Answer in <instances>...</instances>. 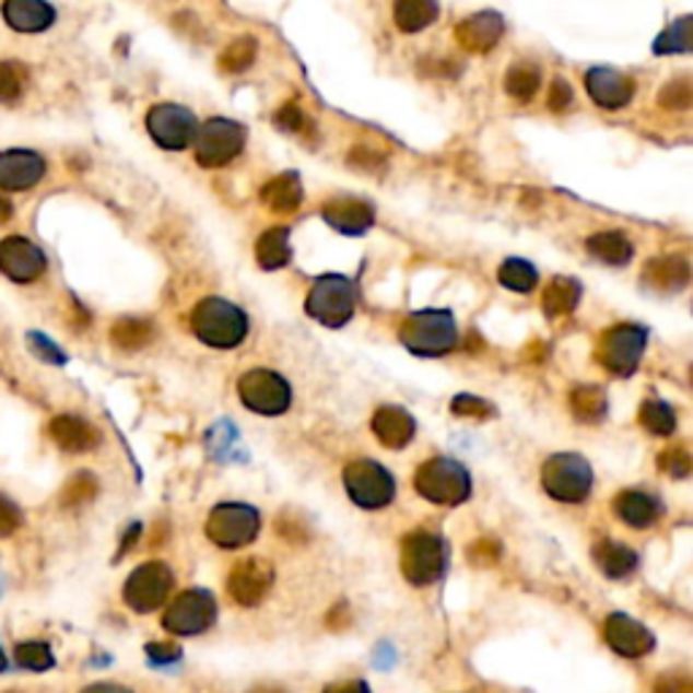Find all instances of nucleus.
I'll return each instance as SVG.
<instances>
[{
	"mask_svg": "<svg viewBox=\"0 0 693 693\" xmlns=\"http://www.w3.org/2000/svg\"><path fill=\"white\" fill-rule=\"evenodd\" d=\"M190 328L198 342L214 346V350H233L247 339L249 320L236 304L209 295L192 309Z\"/></svg>",
	"mask_w": 693,
	"mask_h": 693,
	"instance_id": "1",
	"label": "nucleus"
},
{
	"mask_svg": "<svg viewBox=\"0 0 693 693\" xmlns=\"http://www.w3.org/2000/svg\"><path fill=\"white\" fill-rule=\"evenodd\" d=\"M401 342L418 357H442L456 350L458 326L453 312L423 309L412 312L401 322Z\"/></svg>",
	"mask_w": 693,
	"mask_h": 693,
	"instance_id": "2",
	"label": "nucleus"
},
{
	"mask_svg": "<svg viewBox=\"0 0 693 693\" xmlns=\"http://www.w3.org/2000/svg\"><path fill=\"white\" fill-rule=\"evenodd\" d=\"M414 488L420 496L439 507H458L471 496V474L461 461L431 458L418 469Z\"/></svg>",
	"mask_w": 693,
	"mask_h": 693,
	"instance_id": "3",
	"label": "nucleus"
},
{
	"mask_svg": "<svg viewBox=\"0 0 693 693\" xmlns=\"http://www.w3.org/2000/svg\"><path fill=\"white\" fill-rule=\"evenodd\" d=\"M357 306V287L350 277L326 274L306 295V315L326 328H342L352 320Z\"/></svg>",
	"mask_w": 693,
	"mask_h": 693,
	"instance_id": "4",
	"label": "nucleus"
},
{
	"mask_svg": "<svg viewBox=\"0 0 693 693\" xmlns=\"http://www.w3.org/2000/svg\"><path fill=\"white\" fill-rule=\"evenodd\" d=\"M542 488L550 498L564 504H579L590 496L594 471L577 453H559L542 466Z\"/></svg>",
	"mask_w": 693,
	"mask_h": 693,
	"instance_id": "5",
	"label": "nucleus"
},
{
	"mask_svg": "<svg viewBox=\"0 0 693 693\" xmlns=\"http://www.w3.org/2000/svg\"><path fill=\"white\" fill-rule=\"evenodd\" d=\"M196 161L203 168H223L242 155L247 144V128L228 117H212L198 125Z\"/></svg>",
	"mask_w": 693,
	"mask_h": 693,
	"instance_id": "6",
	"label": "nucleus"
},
{
	"mask_svg": "<svg viewBox=\"0 0 693 693\" xmlns=\"http://www.w3.org/2000/svg\"><path fill=\"white\" fill-rule=\"evenodd\" d=\"M450 550L439 533L414 531L401 544V572L412 585H431L447 572Z\"/></svg>",
	"mask_w": 693,
	"mask_h": 693,
	"instance_id": "7",
	"label": "nucleus"
},
{
	"mask_svg": "<svg viewBox=\"0 0 693 693\" xmlns=\"http://www.w3.org/2000/svg\"><path fill=\"white\" fill-rule=\"evenodd\" d=\"M344 491L361 509H383L396 498V480L383 463L355 461L342 474Z\"/></svg>",
	"mask_w": 693,
	"mask_h": 693,
	"instance_id": "8",
	"label": "nucleus"
},
{
	"mask_svg": "<svg viewBox=\"0 0 693 693\" xmlns=\"http://www.w3.org/2000/svg\"><path fill=\"white\" fill-rule=\"evenodd\" d=\"M238 399L242 404L255 414H266V418H277V414L287 412L290 401H293V390H290L287 379L280 377L269 368H252L244 374L236 385Z\"/></svg>",
	"mask_w": 693,
	"mask_h": 693,
	"instance_id": "9",
	"label": "nucleus"
},
{
	"mask_svg": "<svg viewBox=\"0 0 693 693\" xmlns=\"http://www.w3.org/2000/svg\"><path fill=\"white\" fill-rule=\"evenodd\" d=\"M645 328L634 326V322H623V326L610 328V331L601 337L596 357H599L601 366L610 374H615V377H632L636 366H639L642 355H645Z\"/></svg>",
	"mask_w": 693,
	"mask_h": 693,
	"instance_id": "10",
	"label": "nucleus"
},
{
	"mask_svg": "<svg viewBox=\"0 0 693 693\" xmlns=\"http://www.w3.org/2000/svg\"><path fill=\"white\" fill-rule=\"evenodd\" d=\"M260 531V513L249 504H218L207 520V533L218 548H247Z\"/></svg>",
	"mask_w": 693,
	"mask_h": 693,
	"instance_id": "11",
	"label": "nucleus"
},
{
	"mask_svg": "<svg viewBox=\"0 0 693 693\" xmlns=\"http://www.w3.org/2000/svg\"><path fill=\"white\" fill-rule=\"evenodd\" d=\"M174 588V572L163 561H146L125 579L122 599L133 612H155L166 604Z\"/></svg>",
	"mask_w": 693,
	"mask_h": 693,
	"instance_id": "12",
	"label": "nucleus"
},
{
	"mask_svg": "<svg viewBox=\"0 0 693 693\" xmlns=\"http://www.w3.org/2000/svg\"><path fill=\"white\" fill-rule=\"evenodd\" d=\"M218 621V601L209 590H185L172 601L163 615V629L174 636H196Z\"/></svg>",
	"mask_w": 693,
	"mask_h": 693,
	"instance_id": "13",
	"label": "nucleus"
},
{
	"mask_svg": "<svg viewBox=\"0 0 693 693\" xmlns=\"http://www.w3.org/2000/svg\"><path fill=\"white\" fill-rule=\"evenodd\" d=\"M146 133L161 150L181 152L192 144L198 133V119L179 104H157L146 111Z\"/></svg>",
	"mask_w": 693,
	"mask_h": 693,
	"instance_id": "14",
	"label": "nucleus"
},
{
	"mask_svg": "<svg viewBox=\"0 0 693 693\" xmlns=\"http://www.w3.org/2000/svg\"><path fill=\"white\" fill-rule=\"evenodd\" d=\"M47 271V255L25 236H5L0 242V274L16 285L38 282Z\"/></svg>",
	"mask_w": 693,
	"mask_h": 693,
	"instance_id": "15",
	"label": "nucleus"
},
{
	"mask_svg": "<svg viewBox=\"0 0 693 693\" xmlns=\"http://www.w3.org/2000/svg\"><path fill=\"white\" fill-rule=\"evenodd\" d=\"M274 585V566L263 559H244L233 566L228 577V594L233 601L244 607H255L266 599V594Z\"/></svg>",
	"mask_w": 693,
	"mask_h": 693,
	"instance_id": "16",
	"label": "nucleus"
},
{
	"mask_svg": "<svg viewBox=\"0 0 693 693\" xmlns=\"http://www.w3.org/2000/svg\"><path fill=\"white\" fill-rule=\"evenodd\" d=\"M585 90L590 101L604 111H618L632 104L634 82L626 73L615 71L610 66H596L585 73Z\"/></svg>",
	"mask_w": 693,
	"mask_h": 693,
	"instance_id": "17",
	"label": "nucleus"
},
{
	"mask_svg": "<svg viewBox=\"0 0 693 693\" xmlns=\"http://www.w3.org/2000/svg\"><path fill=\"white\" fill-rule=\"evenodd\" d=\"M47 174V161L33 150L0 152V190H31Z\"/></svg>",
	"mask_w": 693,
	"mask_h": 693,
	"instance_id": "18",
	"label": "nucleus"
},
{
	"mask_svg": "<svg viewBox=\"0 0 693 693\" xmlns=\"http://www.w3.org/2000/svg\"><path fill=\"white\" fill-rule=\"evenodd\" d=\"M604 639L623 658H645L656 647L650 629L642 626L634 618L621 615V612L604 621Z\"/></svg>",
	"mask_w": 693,
	"mask_h": 693,
	"instance_id": "19",
	"label": "nucleus"
},
{
	"mask_svg": "<svg viewBox=\"0 0 693 693\" xmlns=\"http://www.w3.org/2000/svg\"><path fill=\"white\" fill-rule=\"evenodd\" d=\"M504 36V20L496 11H477V14L466 16L456 25V42L461 44L466 52L485 55L502 42Z\"/></svg>",
	"mask_w": 693,
	"mask_h": 693,
	"instance_id": "20",
	"label": "nucleus"
},
{
	"mask_svg": "<svg viewBox=\"0 0 693 693\" xmlns=\"http://www.w3.org/2000/svg\"><path fill=\"white\" fill-rule=\"evenodd\" d=\"M322 220L344 236H363L374 225V209L357 198H333L322 207Z\"/></svg>",
	"mask_w": 693,
	"mask_h": 693,
	"instance_id": "21",
	"label": "nucleus"
},
{
	"mask_svg": "<svg viewBox=\"0 0 693 693\" xmlns=\"http://www.w3.org/2000/svg\"><path fill=\"white\" fill-rule=\"evenodd\" d=\"M3 20L16 33H44L55 25L58 11L47 0H3Z\"/></svg>",
	"mask_w": 693,
	"mask_h": 693,
	"instance_id": "22",
	"label": "nucleus"
},
{
	"mask_svg": "<svg viewBox=\"0 0 693 693\" xmlns=\"http://www.w3.org/2000/svg\"><path fill=\"white\" fill-rule=\"evenodd\" d=\"M49 436L66 453H90L101 445V434L82 418L60 414L49 423Z\"/></svg>",
	"mask_w": 693,
	"mask_h": 693,
	"instance_id": "23",
	"label": "nucleus"
},
{
	"mask_svg": "<svg viewBox=\"0 0 693 693\" xmlns=\"http://www.w3.org/2000/svg\"><path fill=\"white\" fill-rule=\"evenodd\" d=\"M642 280L653 290H661V293H680L683 287H689L691 266L683 255H663V258H653L645 266Z\"/></svg>",
	"mask_w": 693,
	"mask_h": 693,
	"instance_id": "24",
	"label": "nucleus"
},
{
	"mask_svg": "<svg viewBox=\"0 0 693 693\" xmlns=\"http://www.w3.org/2000/svg\"><path fill=\"white\" fill-rule=\"evenodd\" d=\"M374 436L390 450H401L414 439V418L401 407H379L372 420Z\"/></svg>",
	"mask_w": 693,
	"mask_h": 693,
	"instance_id": "25",
	"label": "nucleus"
},
{
	"mask_svg": "<svg viewBox=\"0 0 693 693\" xmlns=\"http://www.w3.org/2000/svg\"><path fill=\"white\" fill-rule=\"evenodd\" d=\"M612 509L626 526L632 528H650L656 526L658 518H661V504L653 496L642 491H623L618 493V498L612 502Z\"/></svg>",
	"mask_w": 693,
	"mask_h": 693,
	"instance_id": "26",
	"label": "nucleus"
},
{
	"mask_svg": "<svg viewBox=\"0 0 693 693\" xmlns=\"http://www.w3.org/2000/svg\"><path fill=\"white\" fill-rule=\"evenodd\" d=\"M260 201L274 214L295 212L301 207V201H304V185H301L298 174L287 172L266 181L263 190H260Z\"/></svg>",
	"mask_w": 693,
	"mask_h": 693,
	"instance_id": "27",
	"label": "nucleus"
},
{
	"mask_svg": "<svg viewBox=\"0 0 693 693\" xmlns=\"http://www.w3.org/2000/svg\"><path fill=\"white\" fill-rule=\"evenodd\" d=\"M293 258V247H290V228L285 225H274V228L260 233L255 242V260L263 271L285 269Z\"/></svg>",
	"mask_w": 693,
	"mask_h": 693,
	"instance_id": "28",
	"label": "nucleus"
},
{
	"mask_svg": "<svg viewBox=\"0 0 693 693\" xmlns=\"http://www.w3.org/2000/svg\"><path fill=\"white\" fill-rule=\"evenodd\" d=\"M594 561L601 569V575H607L610 579H623L632 577L639 566V555L634 553L632 548L621 542H599L594 548Z\"/></svg>",
	"mask_w": 693,
	"mask_h": 693,
	"instance_id": "29",
	"label": "nucleus"
},
{
	"mask_svg": "<svg viewBox=\"0 0 693 693\" xmlns=\"http://www.w3.org/2000/svg\"><path fill=\"white\" fill-rule=\"evenodd\" d=\"M588 252L607 266H626L634 258V244L621 231H601L585 242Z\"/></svg>",
	"mask_w": 693,
	"mask_h": 693,
	"instance_id": "30",
	"label": "nucleus"
},
{
	"mask_svg": "<svg viewBox=\"0 0 693 693\" xmlns=\"http://www.w3.org/2000/svg\"><path fill=\"white\" fill-rule=\"evenodd\" d=\"M579 295H583V287H579L577 280L572 277H555L542 293V309L548 317H566L577 309Z\"/></svg>",
	"mask_w": 693,
	"mask_h": 693,
	"instance_id": "31",
	"label": "nucleus"
},
{
	"mask_svg": "<svg viewBox=\"0 0 693 693\" xmlns=\"http://www.w3.org/2000/svg\"><path fill=\"white\" fill-rule=\"evenodd\" d=\"M439 16V3L436 0H396L394 20L401 33H420L434 25Z\"/></svg>",
	"mask_w": 693,
	"mask_h": 693,
	"instance_id": "32",
	"label": "nucleus"
},
{
	"mask_svg": "<svg viewBox=\"0 0 693 693\" xmlns=\"http://www.w3.org/2000/svg\"><path fill=\"white\" fill-rule=\"evenodd\" d=\"M111 344L119 346L125 352L144 350L146 344L155 339V328L150 320H141V317H122L111 326Z\"/></svg>",
	"mask_w": 693,
	"mask_h": 693,
	"instance_id": "33",
	"label": "nucleus"
},
{
	"mask_svg": "<svg viewBox=\"0 0 693 693\" xmlns=\"http://www.w3.org/2000/svg\"><path fill=\"white\" fill-rule=\"evenodd\" d=\"M569 401H572V412H575V418L579 420V423H588V425L601 423V420L607 418V409H610V399H607L604 390L596 388V385H583V388H577Z\"/></svg>",
	"mask_w": 693,
	"mask_h": 693,
	"instance_id": "34",
	"label": "nucleus"
},
{
	"mask_svg": "<svg viewBox=\"0 0 693 693\" xmlns=\"http://www.w3.org/2000/svg\"><path fill=\"white\" fill-rule=\"evenodd\" d=\"M504 87H507V93L513 95L515 101L528 104V101L539 93V87H542V73H539V68L531 66V62H515L507 71Z\"/></svg>",
	"mask_w": 693,
	"mask_h": 693,
	"instance_id": "35",
	"label": "nucleus"
},
{
	"mask_svg": "<svg viewBox=\"0 0 693 693\" xmlns=\"http://www.w3.org/2000/svg\"><path fill=\"white\" fill-rule=\"evenodd\" d=\"M639 423L642 428L650 431V434L669 436L674 434V428H678V414H674V409L669 407L667 401L647 399L639 409Z\"/></svg>",
	"mask_w": 693,
	"mask_h": 693,
	"instance_id": "36",
	"label": "nucleus"
},
{
	"mask_svg": "<svg viewBox=\"0 0 693 693\" xmlns=\"http://www.w3.org/2000/svg\"><path fill=\"white\" fill-rule=\"evenodd\" d=\"M498 282L507 290H513V293H531L539 285V274L528 260L509 258L498 269Z\"/></svg>",
	"mask_w": 693,
	"mask_h": 693,
	"instance_id": "37",
	"label": "nucleus"
},
{
	"mask_svg": "<svg viewBox=\"0 0 693 693\" xmlns=\"http://www.w3.org/2000/svg\"><path fill=\"white\" fill-rule=\"evenodd\" d=\"M691 25H693L691 16H680V20H674L672 25H669L667 31H663L661 36L656 38V44H653L656 55H683V52H691V42H693Z\"/></svg>",
	"mask_w": 693,
	"mask_h": 693,
	"instance_id": "38",
	"label": "nucleus"
},
{
	"mask_svg": "<svg viewBox=\"0 0 693 693\" xmlns=\"http://www.w3.org/2000/svg\"><path fill=\"white\" fill-rule=\"evenodd\" d=\"M95 496H98V480H95L90 471H79V474H73L71 480L66 482V488H62L60 504L66 509H79L84 507V504L93 502Z\"/></svg>",
	"mask_w": 693,
	"mask_h": 693,
	"instance_id": "39",
	"label": "nucleus"
},
{
	"mask_svg": "<svg viewBox=\"0 0 693 693\" xmlns=\"http://www.w3.org/2000/svg\"><path fill=\"white\" fill-rule=\"evenodd\" d=\"M14 661L27 672H47V669L55 667V653L47 642H20L14 650Z\"/></svg>",
	"mask_w": 693,
	"mask_h": 693,
	"instance_id": "40",
	"label": "nucleus"
},
{
	"mask_svg": "<svg viewBox=\"0 0 693 693\" xmlns=\"http://www.w3.org/2000/svg\"><path fill=\"white\" fill-rule=\"evenodd\" d=\"M255 58H258V42L252 36H242L231 42L225 52L220 55V68L225 73H242L252 66Z\"/></svg>",
	"mask_w": 693,
	"mask_h": 693,
	"instance_id": "41",
	"label": "nucleus"
},
{
	"mask_svg": "<svg viewBox=\"0 0 693 693\" xmlns=\"http://www.w3.org/2000/svg\"><path fill=\"white\" fill-rule=\"evenodd\" d=\"M658 104L663 109H672V111H689L693 104V84L689 77H678L672 82H667L661 87V95H658Z\"/></svg>",
	"mask_w": 693,
	"mask_h": 693,
	"instance_id": "42",
	"label": "nucleus"
},
{
	"mask_svg": "<svg viewBox=\"0 0 693 693\" xmlns=\"http://www.w3.org/2000/svg\"><path fill=\"white\" fill-rule=\"evenodd\" d=\"M25 93V68L20 62H0V104H14Z\"/></svg>",
	"mask_w": 693,
	"mask_h": 693,
	"instance_id": "43",
	"label": "nucleus"
},
{
	"mask_svg": "<svg viewBox=\"0 0 693 693\" xmlns=\"http://www.w3.org/2000/svg\"><path fill=\"white\" fill-rule=\"evenodd\" d=\"M274 125L277 130H285V133H293V136H304V133H312V119L301 111V106L295 104H285L277 109L274 115Z\"/></svg>",
	"mask_w": 693,
	"mask_h": 693,
	"instance_id": "44",
	"label": "nucleus"
},
{
	"mask_svg": "<svg viewBox=\"0 0 693 693\" xmlns=\"http://www.w3.org/2000/svg\"><path fill=\"white\" fill-rule=\"evenodd\" d=\"M453 414H458V418H471V420H491L493 414H496V409H493L491 401L485 399H477V396H456L453 399Z\"/></svg>",
	"mask_w": 693,
	"mask_h": 693,
	"instance_id": "45",
	"label": "nucleus"
},
{
	"mask_svg": "<svg viewBox=\"0 0 693 693\" xmlns=\"http://www.w3.org/2000/svg\"><path fill=\"white\" fill-rule=\"evenodd\" d=\"M658 466H661L663 474L669 477H689L691 474V453L685 450V447H669L667 453H661V458H658Z\"/></svg>",
	"mask_w": 693,
	"mask_h": 693,
	"instance_id": "46",
	"label": "nucleus"
},
{
	"mask_svg": "<svg viewBox=\"0 0 693 693\" xmlns=\"http://www.w3.org/2000/svg\"><path fill=\"white\" fill-rule=\"evenodd\" d=\"M236 442H238V434L228 420H220V423L209 431V447H212L220 458H223L225 453L236 445Z\"/></svg>",
	"mask_w": 693,
	"mask_h": 693,
	"instance_id": "47",
	"label": "nucleus"
},
{
	"mask_svg": "<svg viewBox=\"0 0 693 693\" xmlns=\"http://www.w3.org/2000/svg\"><path fill=\"white\" fill-rule=\"evenodd\" d=\"M146 656L157 667H166V663H176L181 658V647L174 642H150L146 645Z\"/></svg>",
	"mask_w": 693,
	"mask_h": 693,
	"instance_id": "48",
	"label": "nucleus"
},
{
	"mask_svg": "<svg viewBox=\"0 0 693 693\" xmlns=\"http://www.w3.org/2000/svg\"><path fill=\"white\" fill-rule=\"evenodd\" d=\"M572 98H575V93H572V87H569V82H566V79H555V82L550 84V90H548L550 111L569 109Z\"/></svg>",
	"mask_w": 693,
	"mask_h": 693,
	"instance_id": "49",
	"label": "nucleus"
},
{
	"mask_svg": "<svg viewBox=\"0 0 693 693\" xmlns=\"http://www.w3.org/2000/svg\"><path fill=\"white\" fill-rule=\"evenodd\" d=\"M20 526H22V513L16 509V504L0 496V539L11 537V533H14Z\"/></svg>",
	"mask_w": 693,
	"mask_h": 693,
	"instance_id": "50",
	"label": "nucleus"
},
{
	"mask_svg": "<svg viewBox=\"0 0 693 693\" xmlns=\"http://www.w3.org/2000/svg\"><path fill=\"white\" fill-rule=\"evenodd\" d=\"M31 346H33V352H36V355L42 357V361L66 363V352H62L58 344L49 342V339L44 337V333H31Z\"/></svg>",
	"mask_w": 693,
	"mask_h": 693,
	"instance_id": "51",
	"label": "nucleus"
},
{
	"mask_svg": "<svg viewBox=\"0 0 693 693\" xmlns=\"http://www.w3.org/2000/svg\"><path fill=\"white\" fill-rule=\"evenodd\" d=\"M498 555H502V548L496 542H491V539H480V542L469 548V559L480 566L493 564V561H498Z\"/></svg>",
	"mask_w": 693,
	"mask_h": 693,
	"instance_id": "52",
	"label": "nucleus"
},
{
	"mask_svg": "<svg viewBox=\"0 0 693 693\" xmlns=\"http://www.w3.org/2000/svg\"><path fill=\"white\" fill-rule=\"evenodd\" d=\"M383 155L374 150H366V146H355L350 152V166L363 168V172H374V168H383Z\"/></svg>",
	"mask_w": 693,
	"mask_h": 693,
	"instance_id": "53",
	"label": "nucleus"
},
{
	"mask_svg": "<svg viewBox=\"0 0 693 693\" xmlns=\"http://www.w3.org/2000/svg\"><path fill=\"white\" fill-rule=\"evenodd\" d=\"M656 693H691L689 678H661L656 685Z\"/></svg>",
	"mask_w": 693,
	"mask_h": 693,
	"instance_id": "54",
	"label": "nucleus"
},
{
	"mask_svg": "<svg viewBox=\"0 0 693 693\" xmlns=\"http://www.w3.org/2000/svg\"><path fill=\"white\" fill-rule=\"evenodd\" d=\"M322 693H372V691H368V685L363 683V680H346V683L328 685Z\"/></svg>",
	"mask_w": 693,
	"mask_h": 693,
	"instance_id": "55",
	"label": "nucleus"
},
{
	"mask_svg": "<svg viewBox=\"0 0 693 693\" xmlns=\"http://www.w3.org/2000/svg\"><path fill=\"white\" fill-rule=\"evenodd\" d=\"M82 693H133V691H128L125 685H117V683H95V685H87Z\"/></svg>",
	"mask_w": 693,
	"mask_h": 693,
	"instance_id": "56",
	"label": "nucleus"
},
{
	"mask_svg": "<svg viewBox=\"0 0 693 693\" xmlns=\"http://www.w3.org/2000/svg\"><path fill=\"white\" fill-rule=\"evenodd\" d=\"M139 537H141V526H139V522H133V526L128 528V533H125L122 544H119V559H122V555L128 553V548H130V544H133Z\"/></svg>",
	"mask_w": 693,
	"mask_h": 693,
	"instance_id": "57",
	"label": "nucleus"
},
{
	"mask_svg": "<svg viewBox=\"0 0 693 693\" xmlns=\"http://www.w3.org/2000/svg\"><path fill=\"white\" fill-rule=\"evenodd\" d=\"M14 218V207H11V201L9 198H3L0 196V225L3 223H9V220Z\"/></svg>",
	"mask_w": 693,
	"mask_h": 693,
	"instance_id": "58",
	"label": "nucleus"
},
{
	"mask_svg": "<svg viewBox=\"0 0 693 693\" xmlns=\"http://www.w3.org/2000/svg\"><path fill=\"white\" fill-rule=\"evenodd\" d=\"M249 693H287V691L277 689V685H260V689H255V691H249Z\"/></svg>",
	"mask_w": 693,
	"mask_h": 693,
	"instance_id": "59",
	"label": "nucleus"
},
{
	"mask_svg": "<svg viewBox=\"0 0 693 693\" xmlns=\"http://www.w3.org/2000/svg\"><path fill=\"white\" fill-rule=\"evenodd\" d=\"M3 669H5V653L0 650V672H3Z\"/></svg>",
	"mask_w": 693,
	"mask_h": 693,
	"instance_id": "60",
	"label": "nucleus"
}]
</instances>
